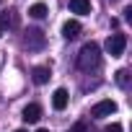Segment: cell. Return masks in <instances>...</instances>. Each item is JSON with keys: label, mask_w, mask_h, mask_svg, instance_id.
Segmentation results:
<instances>
[{"label": "cell", "mask_w": 132, "mask_h": 132, "mask_svg": "<svg viewBox=\"0 0 132 132\" xmlns=\"http://www.w3.org/2000/svg\"><path fill=\"white\" fill-rule=\"evenodd\" d=\"M104 132H122V124H119V122H114V124H111V127H106Z\"/></svg>", "instance_id": "cell-12"}, {"label": "cell", "mask_w": 132, "mask_h": 132, "mask_svg": "<svg viewBox=\"0 0 132 132\" xmlns=\"http://www.w3.org/2000/svg\"><path fill=\"white\" fill-rule=\"evenodd\" d=\"M127 75H129L127 70H119V73H117V83H119V86H127Z\"/></svg>", "instance_id": "cell-11"}, {"label": "cell", "mask_w": 132, "mask_h": 132, "mask_svg": "<svg viewBox=\"0 0 132 132\" xmlns=\"http://www.w3.org/2000/svg\"><path fill=\"white\" fill-rule=\"evenodd\" d=\"M39 119H42V106H39V104H29V106L23 109V122L34 124V122H39Z\"/></svg>", "instance_id": "cell-5"}, {"label": "cell", "mask_w": 132, "mask_h": 132, "mask_svg": "<svg viewBox=\"0 0 132 132\" xmlns=\"http://www.w3.org/2000/svg\"><path fill=\"white\" fill-rule=\"evenodd\" d=\"M36 132H49V129H36Z\"/></svg>", "instance_id": "cell-14"}, {"label": "cell", "mask_w": 132, "mask_h": 132, "mask_svg": "<svg viewBox=\"0 0 132 132\" xmlns=\"http://www.w3.org/2000/svg\"><path fill=\"white\" fill-rule=\"evenodd\" d=\"M16 132H23V129H16Z\"/></svg>", "instance_id": "cell-15"}, {"label": "cell", "mask_w": 132, "mask_h": 132, "mask_svg": "<svg viewBox=\"0 0 132 132\" xmlns=\"http://www.w3.org/2000/svg\"><path fill=\"white\" fill-rule=\"evenodd\" d=\"M0 36H3V23H0Z\"/></svg>", "instance_id": "cell-13"}, {"label": "cell", "mask_w": 132, "mask_h": 132, "mask_svg": "<svg viewBox=\"0 0 132 132\" xmlns=\"http://www.w3.org/2000/svg\"><path fill=\"white\" fill-rule=\"evenodd\" d=\"M29 16H31V18H44V16H47V5H44V3H34V5L29 8Z\"/></svg>", "instance_id": "cell-10"}, {"label": "cell", "mask_w": 132, "mask_h": 132, "mask_svg": "<svg viewBox=\"0 0 132 132\" xmlns=\"http://www.w3.org/2000/svg\"><path fill=\"white\" fill-rule=\"evenodd\" d=\"M124 47H127V36H124V34H111V36L106 39V52H109L111 57H119V54L124 52Z\"/></svg>", "instance_id": "cell-3"}, {"label": "cell", "mask_w": 132, "mask_h": 132, "mask_svg": "<svg viewBox=\"0 0 132 132\" xmlns=\"http://www.w3.org/2000/svg\"><path fill=\"white\" fill-rule=\"evenodd\" d=\"M98 65H101V47H98L96 42L83 44L80 52H78V68L86 70V73H91V70L98 68Z\"/></svg>", "instance_id": "cell-1"}, {"label": "cell", "mask_w": 132, "mask_h": 132, "mask_svg": "<svg viewBox=\"0 0 132 132\" xmlns=\"http://www.w3.org/2000/svg\"><path fill=\"white\" fill-rule=\"evenodd\" d=\"M49 75H52V73H49V68H44V65H39V68L31 70V78H34L36 86H44V83L49 80Z\"/></svg>", "instance_id": "cell-7"}, {"label": "cell", "mask_w": 132, "mask_h": 132, "mask_svg": "<svg viewBox=\"0 0 132 132\" xmlns=\"http://www.w3.org/2000/svg\"><path fill=\"white\" fill-rule=\"evenodd\" d=\"M68 98H70L68 91H65V88H57V91L52 93V106H54L57 111H62L65 106H68Z\"/></svg>", "instance_id": "cell-6"}, {"label": "cell", "mask_w": 132, "mask_h": 132, "mask_svg": "<svg viewBox=\"0 0 132 132\" xmlns=\"http://www.w3.org/2000/svg\"><path fill=\"white\" fill-rule=\"evenodd\" d=\"M44 42H47V39H44V31H39V29H29L26 36H23V47H26V49H34V52L42 49Z\"/></svg>", "instance_id": "cell-2"}, {"label": "cell", "mask_w": 132, "mask_h": 132, "mask_svg": "<svg viewBox=\"0 0 132 132\" xmlns=\"http://www.w3.org/2000/svg\"><path fill=\"white\" fill-rule=\"evenodd\" d=\"M78 34H80V23L78 21H68V23L62 26V36L65 39H75Z\"/></svg>", "instance_id": "cell-9"}, {"label": "cell", "mask_w": 132, "mask_h": 132, "mask_svg": "<svg viewBox=\"0 0 132 132\" xmlns=\"http://www.w3.org/2000/svg\"><path fill=\"white\" fill-rule=\"evenodd\" d=\"M117 111V104L111 101V98H104V101H98L93 109H91V117L93 119H101V117H111Z\"/></svg>", "instance_id": "cell-4"}, {"label": "cell", "mask_w": 132, "mask_h": 132, "mask_svg": "<svg viewBox=\"0 0 132 132\" xmlns=\"http://www.w3.org/2000/svg\"><path fill=\"white\" fill-rule=\"evenodd\" d=\"M70 11L73 13H80V16L91 13V0H70Z\"/></svg>", "instance_id": "cell-8"}]
</instances>
